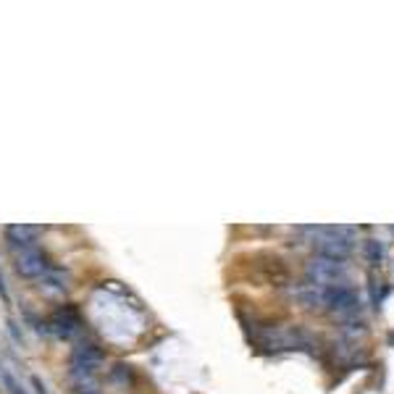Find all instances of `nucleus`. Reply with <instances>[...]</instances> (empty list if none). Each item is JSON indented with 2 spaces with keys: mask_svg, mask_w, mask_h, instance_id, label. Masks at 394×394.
<instances>
[{
  "mask_svg": "<svg viewBox=\"0 0 394 394\" xmlns=\"http://www.w3.org/2000/svg\"><path fill=\"white\" fill-rule=\"evenodd\" d=\"M108 379L113 381V384L124 386V389H132L134 386V381H137V376H134V368L127 363H116L113 368H110Z\"/></svg>",
  "mask_w": 394,
  "mask_h": 394,
  "instance_id": "nucleus-10",
  "label": "nucleus"
},
{
  "mask_svg": "<svg viewBox=\"0 0 394 394\" xmlns=\"http://www.w3.org/2000/svg\"><path fill=\"white\" fill-rule=\"evenodd\" d=\"M6 234H8L11 247H30V245H34L39 229L37 227H24V224H13V227L6 229Z\"/></svg>",
  "mask_w": 394,
  "mask_h": 394,
  "instance_id": "nucleus-7",
  "label": "nucleus"
},
{
  "mask_svg": "<svg viewBox=\"0 0 394 394\" xmlns=\"http://www.w3.org/2000/svg\"><path fill=\"white\" fill-rule=\"evenodd\" d=\"M368 334V324H365L363 318H347V321H342V336H345L350 345H357V339H363V336Z\"/></svg>",
  "mask_w": 394,
  "mask_h": 394,
  "instance_id": "nucleus-9",
  "label": "nucleus"
},
{
  "mask_svg": "<svg viewBox=\"0 0 394 394\" xmlns=\"http://www.w3.org/2000/svg\"><path fill=\"white\" fill-rule=\"evenodd\" d=\"M32 384H34V389H37V394H48V392H45V384H42V381H39L37 376H34V379H32Z\"/></svg>",
  "mask_w": 394,
  "mask_h": 394,
  "instance_id": "nucleus-13",
  "label": "nucleus"
},
{
  "mask_svg": "<svg viewBox=\"0 0 394 394\" xmlns=\"http://www.w3.org/2000/svg\"><path fill=\"white\" fill-rule=\"evenodd\" d=\"M292 295L303 307L307 310H324L326 305V289L318 284H310V281H303V284L292 286Z\"/></svg>",
  "mask_w": 394,
  "mask_h": 394,
  "instance_id": "nucleus-6",
  "label": "nucleus"
},
{
  "mask_svg": "<svg viewBox=\"0 0 394 394\" xmlns=\"http://www.w3.org/2000/svg\"><path fill=\"white\" fill-rule=\"evenodd\" d=\"M326 313L336 315V318H355V315L360 313V295L355 292L352 286H331V289H326V305H324Z\"/></svg>",
  "mask_w": 394,
  "mask_h": 394,
  "instance_id": "nucleus-4",
  "label": "nucleus"
},
{
  "mask_svg": "<svg viewBox=\"0 0 394 394\" xmlns=\"http://www.w3.org/2000/svg\"><path fill=\"white\" fill-rule=\"evenodd\" d=\"M368 281H371V300H374V305L379 307L386 297V286H384V281H379V279H376V274L368 276Z\"/></svg>",
  "mask_w": 394,
  "mask_h": 394,
  "instance_id": "nucleus-11",
  "label": "nucleus"
},
{
  "mask_svg": "<svg viewBox=\"0 0 394 394\" xmlns=\"http://www.w3.org/2000/svg\"><path fill=\"white\" fill-rule=\"evenodd\" d=\"M103 360H106V352L95 342L84 339L71 352V376L74 379H92V376L98 374L100 365H103Z\"/></svg>",
  "mask_w": 394,
  "mask_h": 394,
  "instance_id": "nucleus-3",
  "label": "nucleus"
},
{
  "mask_svg": "<svg viewBox=\"0 0 394 394\" xmlns=\"http://www.w3.org/2000/svg\"><path fill=\"white\" fill-rule=\"evenodd\" d=\"M0 376H3V384L8 386V394H27L19 384H16V379H13V376L6 371V368H0Z\"/></svg>",
  "mask_w": 394,
  "mask_h": 394,
  "instance_id": "nucleus-12",
  "label": "nucleus"
},
{
  "mask_svg": "<svg viewBox=\"0 0 394 394\" xmlns=\"http://www.w3.org/2000/svg\"><path fill=\"white\" fill-rule=\"evenodd\" d=\"M384 242L381 239H376V236H368L363 242V258L365 263L371 268H381V263H384Z\"/></svg>",
  "mask_w": 394,
  "mask_h": 394,
  "instance_id": "nucleus-8",
  "label": "nucleus"
},
{
  "mask_svg": "<svg viewBox=\"0 0 394 394\" xmlns=\"http://www.w3.org/2000/svg\"><path fill=\"white\" fill-rule=\"evenodd\" d=\"M13 253H16V271H19V276L30 279V281H45L50 271L56 268L37 245L13 247Z\"/></svg>",
  "mask_w": 394,
  "mask_h": 394,
  "instance_id": "nucleus-2",
  "label": "nucleus"
},
{
  "mask_svg": "<svg viewBox=\"0 0 394 394\" xmlns=\"http://www.w3.org/2000/svg\"><path fill=\"white\" fill-rule=\"evenodd\" d=\"M305 276L310 284L331 289V286H347L350 268H347L345 260H331V258L315 255L305 263Z\"/></svg>",
  "mask_w": 394,
  "mask_h": 394,
  "instance_id": "nucleus-1",
  "label": "nucleus"
},
{
  "mask_svg": "<svg viewBox=\"0 0 394 394\" xmlns=\"http://www.w3.org/2000/svg\"><path fill=\"white\" fill-rule=\"evenodd\" d=\"M82 329V315L74 305H61L50 313L45 331H53L58 339H71Z\"/></svg>",
  "mask_w": 394,
  "mask_h": 394,
  "instance_id": "nucleus-5",
  "label": "nucleus"
}]
</instances>
